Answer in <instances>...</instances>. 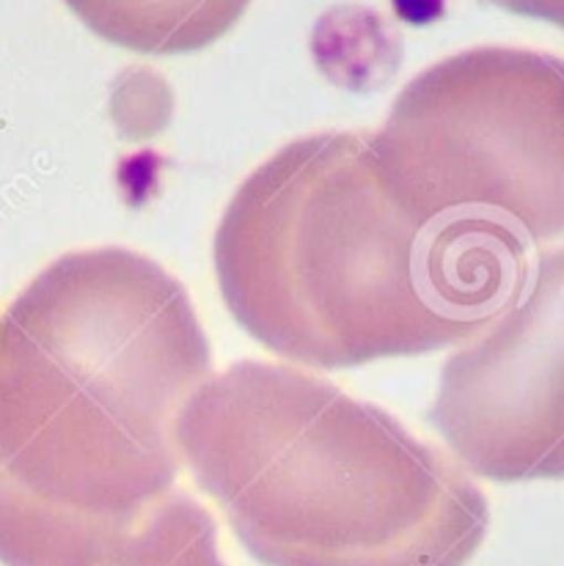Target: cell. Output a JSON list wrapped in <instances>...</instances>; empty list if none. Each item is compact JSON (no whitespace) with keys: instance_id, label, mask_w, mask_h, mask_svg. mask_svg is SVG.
Segmentation results:
<instances>
[{"instance_id":"obj_1","label":"cell","mask_w":564,"mask_h":566,"mask_svg":"<svg viewBox=\"0 0 564 566\" xmlns=\"http://www.w3.org/2000/svg\"><path fill=\"white\" fill-rule=\"evenodd\" d=\"M218 286L270 353L353 369L468 342L526 292V242L473 218H427L386 185L366 133L297 138L234 192Z\"/></svg>"},{"instance_id":"obj_2","label":"cell","mask_w":564,"mask_h":566,"mask_svg":"<svg viewBox=\"0 0 564 566\" xmlns=\"http://www.w3.org/2000/svg\"><path fill=\"white\" fill-rule=\"evenodd\" d=\"M210 369L188 292L152 259L94 248L42 270L0 319V562L166 497Z\"/></svg>"},{"instance_id":"obj_3","label":"cell","mask_w":564,"mask_h":566,"mask_svg":"<svg viewBox=\"0 0 564 566\" xmlns=\"http://www.w3.org/2000/svg\"><path fill=\"white\" fill-rule=\"evenodd\" d=\"M177 443L264 566H466L488 534V501L457 462L292 366L207 377Z\"/></svg>"},{"instance_id":"obj_4","label":"cell","mask_w":564,"mask_h":566,"mask_svg":"<svg viewBox=\"0 0 564 566\" xmlns=\"http://www.w3.org/2000/svg\"><path fill=\"white\" fill-rule=\"evenodd\" d=\"M369 135L386 185L427 218L490 220L526 245L564 231V66L477 48L403 88Z\"/></svg>"},{"instance_id":"obj_5","label":"cell","mask_w":564,"mask_h":566,"mask_svg":"<svg viewBox=\"0 0 564 566\" xmlns=\"http://www.w3.org/2000/svg\"><path fill=\"white\" fill-rule=\"evenodd\" d=\"M562 251L443 366L432 423L468 471L493 481L560 479L564 468Z\"/></svg>"},{"instance_id":"obj_6","label":"cell","mask_w":564,"mask_h":566,"mask_svg":"<svg viewBox=\"0 0 564 566\" xmlns=\"http://www.w3.org/2000/svg\"><path fill=\"white\" fill-rule=\"evenodd\" d=\"M17 566H226L212 514L171 490L140 514L50 536Z\"/></svg>"},{"instance_id":"obj_7","label":"cell","mask_w":564,"mask_h":566,"mask_svg":"<svg viewBox=\"0 0 564 566\" xmlns=\"http://www.w3.org/2000/svg\"><path fill=\"white\" fill-rule=\"evenodd\" d=\"M72 14L116 48L182 55L210 48L237 25L251 0H64Z\"/></svg>"},{"instance_id":"obj_8","label":"cell","mask_w":564,"mask_h":566,"mask_svg":"<svg viewBox=\"0 0 564 566\" xmlns=\"http://www.w3.org/2000/svg\"><path fill=\"white\" fill-rule=\"evenodd\" d=\"M488 3L512 11V14L549 20L554 22V25H562L564 17V0H488Z\"/></svg>"}]
</instances>
